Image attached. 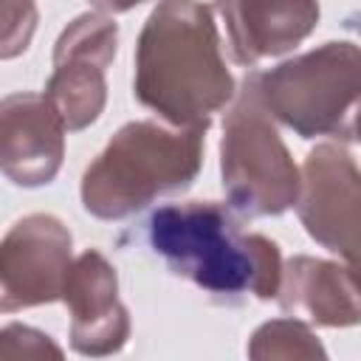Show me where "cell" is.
I'll return each mask as SVG.
<instances>
[{
	"label": "cell",
	"mask_w": 361,
	"mask_h": 361,
	"mask_svg": "<svg viewBox=\"0 0 361 361\" xmlns=\"http://www.w3.org/2000/svg\"><path fill=\"white\" fill-rule=\"evenodd\" d=\"M65 121L42 93L0 99V172L17 186L51 183L65 155Z\"/></svg>",
	"instance_id": "9c48e42d"
},
{
	"label": "cell",
	"mask_w": 361,
	"mask_h": 361,
	"mask_svg": "<svg viewBox=\"0 0 361 361\" xmlns=\"http://www.w3.org/2000/svg\"><path fill=\"white\" fill-rule=\"evenodd\" d=\"M285 285L279 282V302L316 324H355L358 322V288L353 268H338L336 262L296 257L288 262Z\"/></svg>",
	"instance_id": "7c38bea8"
},
{
	"label": "cell",
	"mask_w": 361,
	"mask_h": 361,
	"mask_svg": "<svg viewBox=\"0 0 361 361\" xmlns=\"http://www.w3.org/2000/svg\"><path fill=\"white\" fill-rule=\"evenodd\" d=\"M96 8H102V11H130L133 6H138V3H144V0H90Z\"/></svg>",
	"instance_id": "9a60e30c"
},
{
	"label": "cell",
	"mask_w": 361,
	"mask_h": 361,
	"mask_svg": "<svg viewBox=\"0 0 361 361\" xmlns=\"http://www.w3.org/2000/svg\"><path fill=\"white\" fill-rule=\"evenodd\" d=\"M14 355H54V358H59L62 350L39 330H31L23 324H8L0 330V358H14Z\"/></svg>",
	"instance_id": "5bb4252c"
},
{
	"label": "cell",
	"mask_w": 361,
	"mask_h": 361,
	"mask_svg": "<svg viewBox=\"0 0 361 361\" xmlns=\"http://www.w3.org/2000/svg\"><path fill=\"white\" fill-rule=\"evenodd\" d=\"M118 25L104 14H79L56 39L54 73L45 96L59 110L68 130H85L104 107V71L116 56Z\"/></svg>",
	"instance_id": "8992f818"
},
{
	"label": "cell",
	"mask_w": 361,
	"mask_h": 361,
	"mask_svg": "<svg viewBox=\"0 0 361 361\" xmlns=\"http://www.w3.org/2000/svg\"><path fill=\"white\" fill-rule=\"evenodd\" d=\"M149 243L172 274L209 293L271 299L279 290L282 259L276 243L243 231L220 203L161 206L149 220Z\"/></svg>",
	"instance_id": "7a4b0ae2"
},
{
	"label": "cell",
	"mask_w": 361,
	"mask_h": 361,
	"mask_svg": "<svg viewBox=\"0 0 361 361\" xmlns=\"http://www.w3.org/2000/svg\"><path fill=\"white\" fill-rule=\"evenodd\" d=\"M71 268V231L54 214H28L0 240V313L54 302Z\"/></svg>",
	"instance_id": "52a82bcc"
},
{
	"label": "cell",
	"mask_w": 361,
	"mask_h": 361,
	"mask_svg": "<svg viewBox=\"0 0 361 361\" xmlns=\"http://www.w3.org/2000/svg\"><path fill=\"white\" fill-rule=\"evenodd\" d=\"M37 28L34 0H0V59L20 56Z\"/></svg>",
	"instance_id": "4fadbf2b"
},
{
	"label": "cell",
	"mask_w": 361,
	"mask_h": 361,
	"mask_svg": "<svg viewBox=\"0 0 361 361\" xmlns=\"http://www.w3.org/2000/svg\"><path fill=\"white\" fill-rule=\"evenodd\" d=\"M220 172L231 206L248 217L282 214L299 197V169L271 124L251 76L226 116Z\"/></svg>",
	"instance_id": "5b68a950"
},
{
	"label": "cell",
	"mask_w": 361,
	"mask_h": 361,
	"mask_svg": "<svg viewBox=\"0 0 361 361\" xmlns=\"http://www.w3.org/2000/svg\"><path fill=\"white\" fill-rule=\"evenodd\" d=\"M71 307V344L85 355H104L124 344L130 319L118 302L116 268L99 254H79L65 276L62 293Z\"/></svg>",
	"instance_id": "30bf717a"
},
{
	"label": "cell",
	"mask_w": 361,
	"mask_h": 361,
	"mask_svg": "<svg viewBox=\"0 0 361 361\" xmlns=\"http://www.w3.org/2000/svg\"><path fill=\"white\" fill-rule=\"evenodd\" d=\"M299 217L307 234L341 254L350 265L358 257V169L338 144H319L305 161L299 180Z\"/></svg>",
	"instance_id": "ba28073f"
},
{
	"label": "cell",
	"mask_w": 361,
	"mask_h": 361,
	"mask_svg": "<svg viewBox=\"0 0 361 361\" xmlns=\"http://www.w3.org/2000/svg\"><path fill=\"white\" fill-rule=\"evenodd\" d=\"M203 127H164L158 121L124 124L85 169V209L102 220H121L158 195L186 189L203 164Z\"/></svg>",
	"instance_id": "3957f363"
},
{
	"label": "cell",
	"mask_w": 361,
	"mask_h": 361,
	"mask_svg": "<svg viewBox=\"0 0 361 361\" xmlns=\"http://www.w3.org/2000/svg\"><path fill=\"white\" fill-rule=\"evenodd\" d=\"M262 107L302 138H355L361 56L353 42H327L310 54L251 76Z\"/></svg>",
	"instance_id": "277c9868"
},
{
	"label": "cell",
	"mask_w": 361,
	"mask_h": 361,
	"mask_svg": "<svg viewBox=\"0 0 361 361\" xmlns=\"http://www.w3.org/2000/svg\"><path fill=\"white\" fill-rule=\"evenodd\" d=\"M231 56L254 65L299 45L319 23V0H214Z\"/></svg>",
	"instance_id": "8fae6325"
},
{
	"label": "cell",
	"mask_w": 361,
	"mask_h": 361,
	"mask_svg": "<svg viewBox=\"0 0 361 361\" xmlns=\"http://www.w3.org/2000/svg\"><path fill=\"white\" fill-rule=\"evenodd\" d=\"M135 99L172 127H209L234 96L214 11L197 0H161L135 45Z\"/></svg>",
	"instance_id": "6da1fadb"
}]
</instances>
